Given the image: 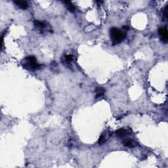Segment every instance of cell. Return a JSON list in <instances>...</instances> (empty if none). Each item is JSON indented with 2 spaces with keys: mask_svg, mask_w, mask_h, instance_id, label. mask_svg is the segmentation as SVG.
I'll return each mask as SVG.
<instances>
[{
  "mask_svg": "<svg viewBox=\"0 0 168 168\" xmlns=\"http://www.w3.org/2000/svg\"><path fill=\"white\" fill-rule=\"evenodd\" d=\"M110 35L114 45L120 43L126 38V33L116 28H112L110 30Z\"/></svg>",
  "mask_w": 168,
  "mask_h": 168,
  "instance_id": "6da1fadb",
  "label": "cell"
},
{
  "mask_svg": "<svg viewBox=\"0 0 168 168\" xmlns=\"http://www.w3.org/2000/svg\"><path fill=\"white\" fill-rule=\"evenodd\" d=\"M26 63L29 65V66L31 68L37 69L39 68V67L40 66V65L37 62L36 59L35 58V57H33V56L28 57L26 58Z\"/></svg>",
  "mask_w": 168,
  "mask_h": 168,
  "instance_id": "7a4b0ae2",
  "label": "cell"
},
{
  "mask_svg": "<svg viewBox=\"0 0 168 168\" xmlns=\"http://www.w3.org/2000/svg\"><path fill=\"white\" fill-rule=\"evenodd\" d=\"M158 33L162 41L165 43H167L168 41V30H167L166 28H160L159 29Z\"/></svg>",
  "mask_w": 168,
  "mask_h": 168,
  "instance_id": "3957f363",
  "label": "cell"
},
{
  "mask_svg": "<svg viewBox=\"0 0 168 168\" xmlns=\"http://www.w3.org/2000/svg\"><path fill=\"white\" fill-rule=\"evenodd\" d=\"M14 3L16 5H17V6H19L20 8L23 9H26L28 7V2L24 1H14Z\"/></svg>",
  "mask_w": 168,
  "mask_h": 168,
  "instance_id": "277c9868",
  "label": "cell"
},
{
  "mask_svg": "<svg viewBox=\"0 0 168 168\" xmlns=\"http://www.w3.org/2000/svg\"><path fill=\"white\" fill-rule=\"evenodd\" d=\"M123 144L125 147H133L135 146V142L131 139H126L124 140L123 141Z\"/></svg>",
  "mask_w": 168,
  "mask_h": 168,
  "instance_id": "5b68a950",
  "label": "cell"
},
{
  "mask_svg": "<svg viewBox=\"0 0 168 168\" xmlns=\"http://www.w3.org/2000/svg\"><path fill=\"white\" fill-rule=\"evenodd\" d=\"M64 3L66 4V6L67 9H68V11H70L72 12V13H74V12L75 11L76 9H75L74 5H73L70 1H64Z\"/></svg>",
  "mask_w": 168,
  "mask_h": 168,
  "instance_id": "8992f818",
  "label": "cell"
},
{
  "mask_svg": "<svg viewBox=\"0 0 168 168\" xmlns=\"http://www.w3.org/2000/svg\"><path fill=\"white\" fill-rule=\"evenodd\" d=\"M105 89L103 87H97L96 89V97H100L105 94Z\"/></svg>",
  "mask_w": 168,
  "mask_h": 168,
  "instance_id": "52a82bcc",
  "label": "cell"
},
{
  "mask_svg": "<svg viewBox=\"0 0 168 168\" xmlns=\"http://www.w3.org/2000/svg\"><path fill=\"white\" fill-rule=\"evenodd\" d=\"M34 24L35 26L36 27V28H38L43 29L45 27V24L43 22H42V21H34Z\"/></svg>",
  "mask_w": 168,
  "mask_h": 168,
  "instance_id": "ba28073f",
  "label": "cell"
},
{
  "mask_svg": "<svg viewBox=\"0 0 168 168\" xmlns=\"http://www.w3.org/2000/svg\"><path fill=\"white\" fill-rule=\"evenodd\" d=\"M127 133V131L124 129H120L116 131V135L118 137H124Z\"/></svg>",
  "mask_w": 168,
  "mask_h": 168,
  "instance_id": "9c48e42d",
  "label": "cell"
},
{
  "mask_svg": "<svg viewBox=\"0 0 168 168\" xmlns=\"http://www.w3.org/2000/svg\"><path fill=\"white\" fill-rule=\"evenodd\" d=\"M64 59H65V61H66V63L69 64V63H70L71 62H72V61L73 57H72V55H68L65 56Z\"/></svg>",
  "mask_w": 168,
  "mask_h": 168,
  "instance_id": "30bf717a",
  "label": "cell"
},
{
  "mask_svg": "<svg viewBox=\"0 0 168 168\" xmlns=\"http://www.w3.org/2000/svg\"><path fill=\"white\" fill-rule=\"evenodd\" d=\"M105 141H106V139H105V136L101 135L99 139V145H103V143H105Z\"/></svg>",
  "mask_w": 168,
  "mask_h": 168,
  "instance_id": "8fae6325",
  "label": "cell"
},
{
  "mask_svg": "<svg viewBox=\"0 0 168 168\" xmlns=\"http://www.w3.org/2000/svg\"><path fill=\"white\" fill-rule=\"evenodd\" d=\"M163 13H164V15L165 17H168V5H167L165 8L164 9V11H163Z\"/></svg>",
  "mask_w": 168,
  "mask_h": 168,
  "instance_id": "7c38bea8",
  "label": "cell"
},
{
  "mask_svg": "<svg viewBox=\"0 0 168 168\" xmlns=\"http://www.w3.org/2000/svg\"><path fill=\"white\" fill-rule=\"evenodd\" d=\"M123 28H124L125 30H129V26H123Z\"/></svg>",
  "mask_w": 168,
  "mask_h": 168,
  "instance_id": "4fadbf2b",
  "label": "cell"
}]
</instances>
